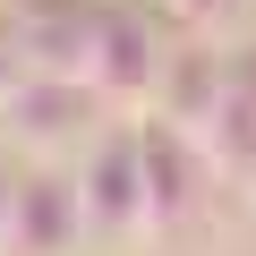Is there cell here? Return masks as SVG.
Instances as JSON below:
<instances>
[{"mask_svg":"<svg viewBox=\"0 0 256 256\" xmlns=\"http://www.w3.org/2000/svg\"><path fill=\"white\" fill-rule=\"evenodd\" d=\"M77 196H86V230H94V239H137V230H154V205H146V137H137V128L94 137Z\"/></svg>","mask_w":256,"mask_h":256,"instance_id":"obj_1","label":"cell"},{"mask_svg":"<svg viewBox=\"0 0 256 256\" xmlns=\"http://www.w3.org/2000/svg\"><path fill=\"white\" fill-rule=\"evenodd\" d=\"M86 86H94L102 102H146V94H162V52H154L146 18L102 9V26H94V60H86Z\"/></svg>","mask_w":256,"mask_h":256,"instance_id":"obj_3","label":"cell"},{"mask_svg":"<svg viewBox=\"0 0 256 256\" xmlns=\"http://www.w3.org/2000/svg\"><path fill=\"white\" fill-rule=\"evenodd\" d=\"M77 230H86L77 180H60V171H18V196H9V230H0V248H9V256H60V248H77Z\"/></svg>","mask_w":256,"mask_h":256,"instance_id":"obj_2","label":"cell"}]
</instances>
